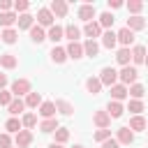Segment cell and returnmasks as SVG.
Here are the masks:
<instances>
[{
    "instance_id": "cell-1",
    "label": "cell",
    "mask_w": 148,
    "mask_h": 148,
    "mask_svg": "<svg viewBox=\"0 0 148 148\" xmlns=\"http://www.w3.org/2000/svg\"><path fill=\"white\" fill-rule=\"evenodd\" d=\"M136 76H139V72H136L134 67H130V65H127V67H123V69L118 72V79H120V83H123V86H130V83L134 86V83H136Z\"/></svg>"
},
{
    "instance_id": "cell-2",
    "label": "cell",
    "mask_w": 148,
    "mask_h": 148,
    "mask_svg": "<svg viewBox=\"0 0 148 148\" xmlns=\"http://www.w3.org/2000/svg\"><path fill=\"white\" fill-rule=\"evenodd\" d=\"M99 81H102V86H116V81H118V72L113 69V67H102V72H99Z\"/></svg>"
},
{
    "instance_id": "cell-3",
    "label": "cell",
    "mask_w": 148,
    "mask_h": 148,
    "mask_svg": "<svg viewBox=\"0 0 148 148\" xmlns=\"http://www.w3.org/2000/svg\"><path fill=\"white\" fill-rule=\"evenodd\" d=\"M28 92H32L28 79H16V81L12 83V95H14V97H21V95H28Z\"/></svg>"
},
{
    "instance_id": "cell-4",
    "label": "cell",
    "mask_w": 148,
    "mask_h": 148,
    "mask_svg": "<svg viewBox=\"0 0 148 148\" xmlns=\"http://www.w3.org/2000/svg\"><path fill=\"white\" fill-rule=\"evenodd\" d=\"M116 39L123 44V49H130V44L134 42V32H132L130 28H120V30L116 32Z\"/></svg>"
},
{
    "instance_id": "cell-5",
    "label": "cell",
    "mask_w": 148,
    "mask_h": 148,
    "mask_svg": "<svg viewBox=\"0 0 148 148\" xmlns=\"http://www.w3.org/2000/svg\"><path fill=\"white\" fill-rule=\"evenodd\" d=\"M14 143H16V148H28V146L32 143V132H30V130H21V132L14 136Z\"/></svg>"
},
{
    "instance_id": "cell-6",
    "label": "cell",
    "mask_w": 148,
    "mask_h": 148,
    "mask_svg": "<svg viewBox=\"0 0 148 148\" xmlns=\"http://www.w3.org/2000/svg\"><path fill=\"white\" fill-rule=\"evenodd\" d=\"M92 123H95L99 130H106V127L111 125V116H109L106 111H95V113H92Z\"/></svg>"
},
{
    "instance_id": "cell-7",
    "label": "cell",
    "mask_w": 148,
    "mask_h": 148,
    "mask_svg": "<svg viewBox=\"0 0 148 148\" xmlns=\"http://www.w3.org/2000/svg\"><path fill=\"white\" fill-rule=\"evenodd\" d=\"M116 141H118L120 146H130V143L134 141V132H132L130 127H120L118 134H116Z\"/></svg>"
},
{
    "instance_id": "cell-8",
    "label": "cell",
    "mask_w": 148,
    "mask_h": 148,
    "mask_svg": "<svg viewBox=\"0 0 148 148\" xmlns=\"http://www.w3.org/2000/svg\"><path fill=\"white\" fill-rule=\"evenodd\" d=\"M37 25H39V28H44V25L51 28V25H53V14H51L46 7H42V9L37 12Z\"/></svg>"
},
{
    "instance_id": "cell-9",
    "label": "cell",
    "mask_w": 148,
    "mask_h": 148,
    "mask_svg": "<svg viewBox=\"0 0 148 148\" xmlns=\"http://www.w3.org/2000/svg\"><path fill=\"white\" fill-rule=\"evenodd\" d=\"M83 32H86V37H88V39H95V37H102V25H99L97 21H90V23H86V28H83Z\"/></svg>"
},
{
    "instance_id": "cell-10",
    "label": "cell",
    "mask_w": 148,
    "mask_h": 148,
    "mask_svg": "<svg viewBox=\"0 0 148 148\" xmlns=\"http://www.w3.org/2000/svg\"><path fill=\"white\" fill-rule=\"evenodd\" d=\"M79 18L86 21V23H90L95 18V5H81L79 7Z\"/></svg>"
},
{
    "instance_id": "cell-11",
    "label": "cell",
    "mask_w": 148,
    "mask_h": 148,
    "mask_svg": "<svg viewBox=\"0 0 148 148\" xmlns=\"http://www.w3.org/2000/svg\"><path fill=\"white\" fill-rule=\"evenodd\" d=\"M65 51H67V58H74V60L83 58V44H79V42H69V46Z\"/></svg>"
},
{
    "instance_id": "cell-12",
    "label": "cell",
    "mask_w": 148,
    "mask_h": 148,
    "mask_svg": "<svg viewBox=\"0 0 148 148\" xmlns=\"http://www.w3.org/2000/svg\"><path fill=\"white\" fill-rule=\"evenodd\" d=\"M49 12H51L53 16H65V14H67V2H65V0H53L51 7H49Z\"/></svg>"
},
{
    "instance_id": "cell-13",
    "label": "cell",
    "mask_w": 148,
    "mask_h": 148,
    "mask_svg": "<svg viewBox=\"0 0 148 148\" xmlns=\"http://www.w3.org/2000/svg\"><path fill=\"white\" fill-rule=\"evenodd\" d=\"M39 116L46 120V118H56V104L53 102H42L39 104Z\"/></svg>"
},
{
    "instance_id": "cell-14",
    "label": "cell",
    "mask_w": 148,
    "mask_h": 148,
    "mask_svg": "<svg viewBox=\"0 0 148 148\" xmlns=\"http://www.w3.org/2000/svg\"><path fill=\"white\" fill-rule=\"evenodd\" d=\"M125 28H130L132 32H134V30H143V28H146V18H143V16H130Z\"/></svg>"
},
{
    "instance_id": "cell-15",
    "label": "cell",
    "mask_w": 148,
    "mask_h": 148,
    "mask_svg": "<svg viewBox=\"0 0 148 148\" xmlns=\"http://www.w3.org/2000/svg\"><path fill=\"white\" fill-rule=\"evenodd\" d=\"M111 97H113V102H120V99H125V97H127V86H123V83H116V86H111Z\"/></svg>"
},
{
    "instance_id": "cell-16",
    "label": "cell",
    "mask_w": 148,
    "mask_h": 148,
    "mask_svg": "<svg viewBox=\"0 0 148 148\" xmlns=\"http://www.w3.org/2000/svg\"><path fill=\"white\" fill-rule=\"evenodd\" d=\"M123 111H125V106H123L120 102H113V99H111V102L106 104V113H109L111 118H120Z\"/></svg>"
},
{
    "instance_id": "cell-17",
    "label": "cell",
    "mask_w": 148,
    "mask_h": 148,
    "mask_svg": "<svg viewBox=\"0 0 148 148\" xmlns=\"http://www.w3.org/2000/svg\"><path fill=\"white\" fill-rule=\"evenodd\" d=\"M97 53H99V44H97L95 39H88V42L83 44V56H90V58H97Z\"/></svg>"
},
{
    "instance_id": "cell-18",
    "label": "cell",
    "mask_w": 148,
    "mask_h": 148,
    "mask_svg": "<svg viewBox=\"0 0 148 148\" xmlns=\"http://www.w3.org/2000/svg\"><path fill=\"white\" fill-rule=\"evenodd\" d=\"M86 90H88L90 95H99V90H102V81H99V79H95V76L86 79Z\"/></svg>"
},
{
    "instance_id": "cell-19",
    "label": "cell",
    "mask_w": 148,
    "mask_h": 148,
    "mask_svg": "<svg viewBox=\"0 0 148 148\" xmlns=\"http://www.w3.org/2000/svg\"><path fill=\"white\" fill-rule=\"evenodd\" d=\"M53 104H56V111H60L62 116H72V113H74V106H72L67 99H56Z\"/></svg>"
},
{
    "instance_id": "cell-20",
    "label": "cell",
    "mask_w": 148,
    "mask_h": 148,
    "mask_svg": "<svg viewBox=\"0 0 148 148\" xmlns=\"http://www.w3.org/2000/svg\"><path fill=\"white\" fill-rule=\"evenodd\" d=\"M39 130H42L44 134H53V132L58 130V120H56V118H46V120L39 123Z\"/></svg>"
},
{
    "instance_id": "cell-21",
    "label": "cell",
    "mask_w": 148,
    "mask_h": 148,
    "mask_svg": "<svg viewBox=\"0 0 148 148\" xmlns=\"http://www.w3.org/2000/svg\"><path fill=\"white\" fill-rule=\"evenodd\" d=\"M0 65H2L5 69H14V67L18 65V60H16L14 53H2V56H0Z\"/></svg>"
},
{
    "instance_id": "cell-22",
    "label": "cell",
    "mask_w": 148,
    "mask_h": 148,
    "mask_svg": "<svg viewBox=\"0 0 148 148\" xmlns=\"http://www.w3.org/2000/svg\"><path fill=\"white\" fill-rule=\"evenodd\" d=\"M30 39H32L35 44H42V42L46 39V32H44V28H39V25H32V28H30Z\"/></svg>"
},
{
    "instance_id": "cell-23",
    "label": "cell",
    "mask_w": 148,
    "mask_h": 148,
    "mask_svg": "<svg viewBox=\"0 0 148 148\" xmlns=\"http://www.w3.org/2000/svg\"><path fill=\"white\" fill-rule=\"evenodd\" d=\"M62 35H65V28H60V25H51V28H49L46 39H51V42L56 44V42H60V39H62Z\"/></svg>"
},
{
    "instance_id": "cell-24",
    "label": "cell",
    "mask_w": 148,
    "mask_h": 148,
    "mask_svg": "<svg viewBox=\"0 0 148 148\" xmlns=\"http://www.w3.org/2000/svg\"><path fill=\"white\" fill-rule=\"evenodd\" d=\"M118 44V39H116V32L113 30H106V32H102V46H106V49H113Z\"/></svg>"
},
{
    "instance_id": "cell-25",
    "label": "cell",
    "mask_w": 148,
    "mask_h": 148,
    "mask_svg": "<svg viewBox=\"0 0 148 148\" xmlns=\"http://www.w3.org/2000/svg\"><path fill=\"white\" fill-rule=\"evenodd\" d=\"M7 109H9V113H12V118H14V116H18V113H21V111L25 109V102H23L21 97H14V99H12V104H9Z\"/></svg>"
},
{
    "instance_id": "cell-26",
    "label": "cell",
    "mask_w": 148,
    "mask_h": 148,
    "mask_svg": "<svg viewBox=\"0 0 148 148\" xmlns=\"http://www.w3.org/2000/svg\"><path fill=\"white\" fill-rule=\"evenodd\" d=\"M16 18H18L16 14H12V12H2V14H0V25L7 30V28H12V25L16 23Z\"/></svg>"
},
{
    "instance_id": "cell-27",
    "label": "cell",
    "mask_w": 148,
    "mask_h": 148,
    "mask_svg": "<svg viewBox=\"0 0 148 148\" xmlns=\"http://www.w3.org/2000/svg\"><path fill=\"white\" fill-rule=\"evenodd\" d=\"M51 60H53V62H58V65H60V62H65V60H67V51H65V49H60V46H53V49H51Z\"/></svg>"
},
{
    "instance_id": "cell-28",
    "label": "cell",
    "mask_w": 148,
    "mask_h": 148,
    "mask_svg": "<svg viewBox=\"0 0 148 148\" xmlns=\"http://www.w3.org/2000/svg\"><path fill=\"white\" fill-rule=\"evenodd\" d=\"M146 125H148V123L143 120V116H134V118L130 120V130H132V132H143Z\"/></svg>"
},
{
    "instance_id": "cell-29",
    "label": "cell",
    "mask_w": 148,
    "mask_h": 148,
    "mask_svg": "<svg viewBox=\"0 0 148 148\" xmlns=\"http://www.w3.org/2000/svg\"><path fill=\"white\" fill-rule=\"evenodd\" d=\"M143 60H146V46H134L132 49V62L141 65Z\"/></svg>"
},
{
    "instance_id": "cell-30",
    "label": "cell",
    "mask_w": 148,
    "mask_h": 148,
    "mask_svg": "<svg viewBox=\"0 0 148 148\" xmlns=\"http://www.w3.org/2000/svg\"><path fill=\"white\" fill-rule=\"evenodd\" d=\"M116 60H118L123 67H127V65H130V60H132V51H130V49H120V51L116 53Z\"/></svg>"
},
{
    "instance_id": "cell-31",
    "label": "cell",
    "mask_w": 148,
    "mask_h": 148,
    "mask_svg": "<svg viewBox=\"0 0 148 148\" xmlns=\"http://www.w3.org/2000/svg\"><path fill=\"white\" fill-rule=\"evenodd\" d=\"M39 104H42V95H39V92H28V95H25V106L37 109Z\"/></svg>"
},
{
    "instance_id": "cell-32",
    "label": "cell",
    "mask_w": 148,
    "mask_h": 148,
    "mask_svg": "<svg viewBox=\"0 0 148 148\" xmlns=\"http://www.w3.org/2000/svg\"><path fill=\"white\" fill-rule=\"evenodd\" d=\"M5 130H7V134H9V132L18 134V132L23 130V125H21V120H18V118H9V120L5 123Z\"/></svg>"
},
{
    "instance_id": "cell-33",
    "label": "cell",
    "mask_w": 148,
    "mask_h": 148,
    "mask_svg": "<svg viewBox=\"0 0 148 148\" xmlns=\"http://www.w3.org/2000/svg\"><path fill=\"white\" fill-rule=\"evenodd\" d=\"M16 23H18V30H30L32 28V16L30 14H21L16 18Z\"/></svg>"
},
{
    "instance_id": "cell-34",
    "label": "cell",
    "mask_w": 148,
    "mask_h": 148,
    "mask_svg": "<svg viewBox=\"0 0 148 148\" xmlns=\"http://www.w3.org/2000/svg\"><path fill=\"white\" fill-rule=\"evenodd\" d=\"M16 37H18V32H16L14 28H7V30H2V35H0V39H2L5 44H14V42H16Z\"/></svg>"
},
{
    "instance_id": "cell-35",
    "label": "cell",
    "mask_w": 148,
    "mask_h": 148,
    "mask_svg": "<svg viewBox=\"0 0 148 148\" xmlns=\"http://www.w3.org/2000/svg\"><path fill=\"white\" fill-rule=\"evenodd\" d=\"M127 95H132L134 99H141V97L146 95V88H143L141 83H134V86H130V88H127Z\"/></svg>"
},
{
    "instance_id": "cell-36",
    "label": "cell",
    "mask_w": 148,
    "mask_h": 148,
    "mask_svg": "<svg viewBox=\"0 0 148 148\" xmlns=\"http://www.w3.org/2000/svg\"><path fill=\"white\" fill-rule=\"evenodd\" d=\"M21 125H23L25 130H32V127L37 125V116H35V113H23V118H21Z\"/></svg>"
},
{
    "instance_id": "cell-37",
    "label": "cell",
    "mask_w": 148,
    "mask_h": 148,
    "mask_svg": "<svg viewBox=\"0 0 148 148\" xmlns=\"http://www.w3.org/2000/svg\"><path fill=\"white\" fill-rule=\"evenodd\" d=\"M53 136H56V141H53V143H60V146H62V143L69 139V130H65V127H58V130L53 132Z\"/></svg>"
},
{
    "instance_id": "cell-38",
    "label": "cell",
    "mask_w": 148,
    "mask_h": 148,
    "mask_svg": "<svg viewBox=\"0 0 148 148\" xmlns=\"http://www.w3.org/2000/svg\"><path fill=\"white\" fill-rule=\"evenodd\" d=\"M65 37H67L69 42H76V39L81 37V30H79L76 25H67V28H65Z\"/></svg>"
},
{
    "instance_id": "cell-39",
    "label": "cell",
    "mask_w": 148,
    "mask_h": 148,
    "mask_svg": "<svg viewBox=\"0 0 148 148\" xmlns=\"http://www.w3.org/2000/svg\"><path fill=\"white\" fill-rule=\"evenodd\" d=\"M113 21H116V18H113V14H111V12H104V14L99 16V21H97V23H99L102 28H111V25H113Z\"/></svg>"
},
{
    "instance_id": "cell-40",
    "label": "cell",
    "mask_w": 148,
    "mask_h": 148,
    "mask_svg": "<svg viewBox=\"0 0 148 148\" xmlns=\"http://www.w3.org/2000/svg\"><path fill=\"white\" fill-rule=\"evenodd\" d=\"M127 111H132L134 116H139V113L143 111V102H141V99H130V106H127Z\"/></svg>"
},
{
    "instance_id": "cell-41",
    "label": "cell",
    "mask_w": 148,
    "mask_h": 148,
    "mask_svg": "<svg viewBox=\"0 0 148 148\" xmlns=\"http://www.w3.org/2000/svg\"><path fill=\"white\" fill-rule=\"evenodd\" d=\"M12 99H14L12 90H0V106H9V104H12Z\"/></svg>"
},
{
    "instance_id": "cell-42",
    "label": "cell",
    "mask_w": 148,
    "mask_h": 148,
    "mask_svg": "<svg viewBox=\"0 0 148 148\" xmlns=\"http://www.w3.org/2000/svg\"><path fill=\"white\" fill-rule=\"evenodd\" d=\"M92 139H95V141H99V143H104L106 139H111V130H97Z\"/></svg>"
},
{
    "instance_id": "cell-43",
    "label": "cell",
    "mask_w": 148,
    "mask_h": 148,
    "mask_svg": "<svg viewBox=\"0 0 148 148\" xmlns=\"http://www.w3.org/2000/svg\"><path fill=\"white\" fill-rule=\"evenodd\" d=\"M141 7H143V2H139V0H130V2H127V9H130V12L134 14V16H139Z\"/></svg>"
},
{
    "instance_id": "cell-44",
    "label": "cell",
    "mask_w": 148,
    "mask_h": 148,
    "mask_svg": "<svg viewBox=\"0 0 148 148\" xmlns=\"http://www.w3.org/2000/svg\"><path fill=\"white\" fill-rule=\"evenodd\" d=\"M0 148H12V136H9L7 132L0 134Z\"/></svg>"
},
{
    "instance_id": "cell-45",
    "label": "cell",
    "mask_w": 148,
    "mask_h": 148,
    "mask_svg": "<svg viewBox=\"0 0 148 148\" xmlns=\"http://www.w3.org/2000/svg\"><path fill=\"white\" fill-rule=\"evenodd\" d=\"M28 7H30V5H28L25 0H16V2H14V9H16V12H23V14H25Z\"/></svg>"
},
{
    "instance_id": "cell-46",
    "label": "cell",
    "mask_w": 148,
    "mask_h": 148,
    "mask_svg": "<svg viewBox=\"0 0 148 148\" xmlns=\"http://www.w3.org/2000/svg\"><path fill=\"white\" fill-rule=\"evenodd\" d=\"M102 148H120V143H118V141L111 136V139H106V141L102 143Z\"/></svg>"
},
{
    "instance_id": "cell-47",
    "label": "cell",
    "mask_w": 148,
    "mask_h": 148,
    "mask_svg": "<svg viewBox=\"0 0 148 148\" xmlns=\"http://www.w3.org/2000/svg\"><path fill=\"white\" fill-rule=\"evenodd\" d=\"M12 7H14V2H9V0H0V14H2V12H9Z\"/></svg>"
},
{
    "instance_id": "cell-48",
    "label": "cell",
    "mask_w": 148,
    "mask_h": 148,
    "mask_svg": "<svg viewBox=\"0 0 148 148\" xmlns=\"http://www.w3.org/2000/svg\"><path fill=\"white\" fill-rule=\"evenodd\" d=\"M118 7H123L120 0H109V9H118Z\"/></svg>"
},
{
    "instance_id": "cell-49",
    "label": "cell",
    "mask_w": 148,
    "mask_h": 148,
    "mask_svg": "<svg viewBox=\"0 0 148 148\" xmlns=\"http://www.w3.org/2000/svg\"><path fill=\"white\" fill-rule=\"evenodd\" d=\"M7 86V74H0V90H5Z\"/></svg>"
},
{
    "instance_id": "cell-50",
    "label": "cell",
    "mask_w": 148,
    "mask_h": 148,
    "mask_svg": "<svg viewBox=\"0 0 148 148\" xmlns=\"http://www.w3.org/2000/svg\"><path fill=\"white\" fill-rule=\"evenodd\" d=\"M49 148H62V146H60V143H51Z\"/></svg>"
},
{
    "instance_id": "cell-51",
    "label": "cell",
    "mask_w": 148,
    "mask_h": 148,
    "mask_svg": "<svg viewBox=\"0 0 148 148\" xmlns=\"http://www.w3.org/2000/svg\"><path fill=\"white\" fill-rule=\"evenodd\" d=\"M143 62H146V65H148V56H146V60H143Z\"/></svg>"
},
{
    "instance_id": "cell-52",
    "label": "cell",
    "mask_w": 148,
    "mask_h": 148,
    "mask_svg": "<svg viewBox=\"0 0 148 148\" xmlns=\"http://www.w3.org/2000/svg\"><path fill=\"white\" fill-rule=\"evenodd\" d=\"M74 148H83V146H74Z\"/></svg>"
},
{
    "instance_id": "cell-53",
    "label": "cell",
    "mask_w": 148,
    "mask_h": 148,
    "mask_svg": "<svg viewBox=\"0 0 148 148\" xmlns=\"http://www.w3.org/2000/svg\"><path fill=\"white\" fill-rule=\"evenodd\" d=\"M146 130H148V125H146Z\"/></svg>"
}]
</instances>
